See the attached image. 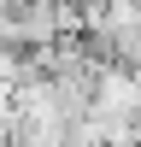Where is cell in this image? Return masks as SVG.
<instances>
[{
	"mask_svg": "<svg viewBox=\"0 0 141 147\" xmlns=\"http://www.w3.org/2000/svg\"><path fill=\"white\" fill-rule=\"evenodd\" d=\"M88 112L106 118V124H141V77L135 71H117V65H100Z\"/></svg>",
	"mask_w": 141,
	"mask_h": 147,
	"instance_id": "obj_1",
	"label": "cell"
},
{
	"mask_svg": "<svg viewBox=\"0 0 141 147\" xmlns=\"http://www.w3.org/2000/svg\"><path fill=\"white\" fill-rule=\"evenodd\" d=\"M82 6H106V0H82Z\"/></svg>",
	"mask_w": 141,
	"mask_h": 147,
	"instance_id": "obj_2",
	"label": "cell"
}]
</instances>
